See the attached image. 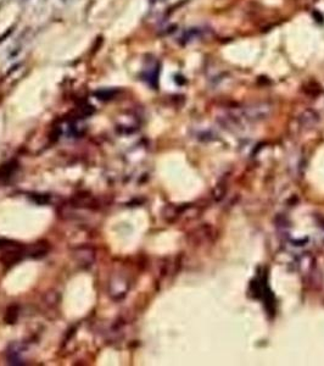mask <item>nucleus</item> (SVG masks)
Segmentation results:
<instances>
[{
	"label": "nucleus",
	"instance_id": "nucleus-1",
	"mask_svg": "<svg viewBox=\"0 0 324 366\" xmlns=\"http://www.w3.org/2000/svg\"><path fill=\"white\" fill-rule=\"evenodd\" d=\"M271 112V106L266 103L253 104L243 111V117L246 121H260L267 117Z\"/></svg>",
	"mask_w": 324,
	"mask_h": 366
}]
</instances>
